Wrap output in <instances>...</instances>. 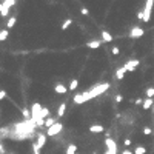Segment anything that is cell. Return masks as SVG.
I'll use <instances>...</instances> for the list:
<instances>
[{
    "label": "cell",
    "mask_w": 154,
    "mask_h": 154,
    "mask_svg": "<svg viewBox=\"0 0 154 154\" xmlns=\"http://www.w3.org/2000/svg\"><path fill=\"white\" fill-rule=\"evenodd\" d=\"M35 126H37V125H35V122L32 119H28V120H25V122L17 123L15 125V131H17V134H20L22 137H26V136L32 134Z\"/></svg>",
    "instance_id": "obj_1"
},
{
    "label": "cell",
    "mask_w": 154,
    "mask_h": 154,
    "mask_svg": "<svg viewBox=\"0 0 154 154\" xmlns=\"http://www.w3.org/2000/svg\"><path fill=\"white\" fill-rule=\"evenodd\" d=\"M15 5V0H3L2 3H0V15L2 17H6L10 14V8Z\"/></svg>",
    "instance_id": "obj_2"
},
{
    "label": "cell",
    "mask_w": 154,
    "mask_h": 154,
    "mask_svg": "<svg viewBox=\"0 0 154 154\" xmlns=\"http://www.w3.org/2000/svg\"><path fill=\"white\" fill-rule=\"evenodd\" d=\"M108 88H110V83L105 82V83H100V85H97V86H93V89H89V93H91L93 99H96L97 96H100L102 93H105Z\"/></svg>",
    "instance_id": "obj_3"
},
{
    "label": "cell",
    "mask_w": 154,
    "mask_h": 154,
    "mask_svg": "<svg viewBox=\"0 0 154 154\" xmlns=\"http://www.w3.org/2000/svg\"><path fill=\"white\" fill-rule=\"evenodd\" d=\"M91 99H93L91 93L86 91V93H82V94H76L72 100H74V103H77V105H82V103H85L88 100H91Z\"/></svg>",
    "instance_id": "obj_4"
},
{
    "label": "cell",
    "mask_w": 154,
    "mask_h": 154,
    "mask_svg": "<svg viewBox=\"0 0 154 154\" xmlns=\"http://www.w3.org/2000/svg\"><path fill=\"white\" fill-rule=\"evenodd\" d=\"M153 5H154V0H147V3H145V8H143V22L145 23L150 22V19H151Z\"/></svg>",
    "instance_id": "obj_5"
},
{
    "label": "cell",
    "mask_w": 154,
    "mask_h": 154,
    "mask_svg": "<svg viewBox=\"0 0 154 154\" xmlns=\"http://www.w3.org/2000/svg\"><path fill=\"white\" fill-rule=\"evenodd\" d=\"M105 147L108 148L105 154H117V143L111 137H106L105 139Z\"/></svg>",
    "instance_id": "obj_6"
},
{
    "label": "cell",
    "mask_w": 154,
    "mask_h": 154,
    "mask_svg": "<svg viewBox=\"0 0 154 154\" xmlns=\"http://www.w3.org/2000/svg\"><path fill=\"white\" fill-rule=\"evenodd\" d=\"M63 130V125L62 123H59V122H56L51 128H48V131H46V136H52V137H56V136L60 133Z\"/></svg>",
    "instance_id": "obj_7"
},
{
    "label": "cell",
    "mask_w": 154,
    "mask_h": 154,
    "mask_svg": "<svg viewBox=\"0 0 154 154\" xmlns=\"http://www.w3.org/2000/svg\"><path fill=\"white\" fill-rule=\"evenodd\" d=\"M143 29L140 28V26H133L131 31H130V37H134V39H137V37H142L143 35Z\"/></svg>",
    "instance_id": "obj_8"
},
{
    "label": "cell",
    "mask_w": 154,
    "mask_h": 154,
    "mask_svg": "<svg viewBox=\"0 0 154 154\" xmlns=\"http://www.w3.org/2000/svg\"><path fill=\"white\" fill-rule=\"evenodd\" d=\"M139 60L137 59H134V60H130V62H126L125 65H123V68L126 69V71H134L136 69V66H139Z\"/></svg>",
    "instance_id": "obj_9"
},
{
    "label": "cell",
    "mask_w": 154,
    "mask_h": 154,
    "mask_svg": "<svg viewBox=\"0 0 154 154\" xmlns=\"http://www.w3.org/2000/svg\"><path fill=\"white\" fill-rule=\"evenodd\" d=\"M100 45H102V42H100V40H91V42H88V43H86V46H88V48H91V49H97V48H100Z\"/></svg>",
    "instance_id": "obj_10"
},
{
    "label": "cell",
    "mask_w": 154,
    "mask_h": 154,
    "mask_svg": "<svg viewBox=\"0 0 154 154\" xmlns=\"http://www.w3.org/2000/svg\"><path fill=\"white\" fill-rule=\"evenodd\" d=\"M54 91H56L57 94H65V93L68 91V88H66L65 85L59 83V85H56V86H54Z\"/></svg>",
    "instance_id": "obj_11"
},
{
    "label": "cell",
    "mask_w": 154,
    "mask_h": 154,
    "mask_svg": "<svg viewBox=\"0 0 154 154\" xmlns=\"http://www.w3.org/2000/svg\"><path fill=\"white\" fill-rule=\"evenodd\" d=\"M37 143L40 148H43L45 143H46V134H37Z\"/></svg>",
    "instance_id": "obj_12"
},
{
    "label": "cell",
    "mask_w": 154,
    "mask_h": 154,
    "mask_svg": "<svg viewBox=\"0 0 154 154\" xmlns=\"http://www.w3.org/2000/svg\"><path fill=\"white\" fill-rule=\"evenodd\" d=\"M113 39H114V37H113V35L108 32V31H102V40H103V42H106V43H108V42H113Z\"/></svg>",
    "instance_id": "obj_13"
},
{
    "label": "cell",
    "mask_w": 154,
    "mask_h": 154,
    "mask_svg": "<svg viewBox=\"0 0 154 154\" xmlns=\"http://www.w3.org/2000/svg\"><path fill=\"white\" fill-rule=\"evenodd\" d=\"M103 126L102 125H91V126H89V131H91V133H103Z\"/></svg>",
    "instance_id": "obj_14"
},
{
    "label": "cell",
    "mask_w": 154,
    "mask_h": 154,
    "mask_svg": "<svg viewBox=\"0 0 154 154\" xmlns=\"http://www.w3.org/2000/svg\"><path fill=\"white\" fill-rule=\"evenodd\" d=\"M125 72H126V69H125L123 66H122V68H119V69L116 71V77L119 79V80H120V79H123V76H125Z\"/></svg>",
    "instance_id": "obj_15"
},
{
    "label": "cell",
    "mask_w": 154,
    "mask_h": 154,
    "mask_svg": "<svg viewBox=\"0 0 154 154\" xmlns=\"http://www.w3.org/2000/svg\"><path fill=\"white\" fill-rule=\"evenodd\" d=\"M65 110H66V103H60L59 105V110H57V116L62 117L63 114H65Z\"/></svg>",
    "instance_id": "obj_16"
},
{
    "label": "cell",
    "mask_w": 154,
    "mask_h": 154,
    "mask_svg": "<svg viewBox=\"0 0 154 154\" xmlns=\"http://www.w3.org/2000/svg\"><path fill=\"white\" fill-rule=\"evenodd\" d=\"M142 106H143V110H150V108L153 106V99H145Z\"/></svg>",
    "instance_id": "obj_17"
},
{
    "label": "cell",
    "mask_w": 154,
    "mask_h": 154,
    "mask_svg": "<svg viewBox=\"0 0 154 154\" xmlns=\"http://www.w3.org/2000/svg\"><path fill=\"white\" fill-rule=\"evenodd\" d=\"M76 151H77V147H76L74 143L68 145V148H66V154H76Z\"/></svg>",
    "instance_id": "obj_18"
},
{
    "label": "cell",
    "mask_w": 154,
    "mask_h": 154,
    "mask_svg": "<svg viewBox=\"0 0 154 154\" xmlns=\"http://www.w3.org/2000/svg\"><path fill=\"white\" fill-rule=\"evenodd\" d=\"M77 85H79V80H77V79H72V80H71V83H69V86H68V88L71 89V91H74V89L77 88Z\"/></svg>",
    "instance_id": "obj_19"
},
{
    "label": "cell",
    "mask_w": 154,
    "mask_h": 154,
    "mask_svg": "<svg viewBox=\"0 0 154 154\" xmlns=\"http://www.w3.org/2000/svg\"><path fill=\"white\" fill-rule=\"evenodd\" d=\"M71 23H72V20H71V19L65 20V22H63V25H62V29H63V31H65V29H68L69 26H71Z\"/></svg>",
    "instance_id": "obj_20"
},
{
    "label": "cell",
    "mask_w": 154,
    "mask_h": 154,
    "mask_svg": "<svg viewBox=\"0 0 154 154\" xmlns=\"http://www.w3.org/2000/svg\"><path fill=\"white\" fill-rule=\"evenodd\" d=\"M54 123H56V122H54V119H51V117H48V119L45 120V126H46V128H51Z\"/></svg>",
    "instance_id": "obj_21"
},
{
    "label": "cell",
    "mask_w": 154,
    "mask_h": 154,
    "mask_svg": "<svg viewBox=\"0 0 154 154\" xmlns=\"http://www.w3.org/2000/svg\"><path fill=\"white\" fill-rule=\"evenodd\" d=\"M32 151H34V154H40V147H39L37 142L32 143Z\"/></svg>",
    "instance_id": "obj_22"
},
{
    "label": "cell",
    "mask_w": 154,
    "mask_h": 154,
    "mask_svg": "<svg viewBox=\"0 0 154 154\" xmlns=\"http://www.w3.org/2000/svg\"><path fill=\"white\" fill-rule=\"evenodd\" d=\"M6 39H8V31H6V29H2V32H0V40L5 42Z\"/></svg>",
    "instance_id": "obj_23"
},
{
    "label": "cell",
    "mask_w": 154,
    "mask_h": 154,
    "mask_svg": "<svg viewBox=\"0 0 154 154\" xmlns=\"http://www.w3.org/2000/svg\"><path fill=\"white\" fill-rule=\"evenodd\" d=\"M48 116H49V110H48L46 106H43V110H42V117H43L45 120H46V117H48Z\"/></svg>",
    "instance_id": "obj_24"
},
{
    "label": "cell",
    "mask_w": 154,
    "mask_h": 154,
    "mask_svg": "<svg viewBox=\"0 0 154 154\" xmlns=\"http://www.w3.org/2000/svg\"><path fill=\"white\" fill-rule=\"evenodd\" d=\"M14 25H15V17H11V19L8 20V23H6V28H13Z\"/></svg>",
    "instance_id": "obj_25"
},
{
    "label": "cell",
    "mask_w": 154,
    "mask_h": 154,
    "mask_svg": "<svg viewBox=\"0 0 154 154\" xmlns=\"http://www.w3.org/2000/svg\"><path fill=\"white\" fill-rule=\"evenodd\" d=\"M147 153V148H143V147H137L134 151V154H145Z\"/></svg>",
    "instance_id": "obj_26"
},
{
    "label": "cell",
    "mask_w": 154,
    "mask_h": 154,
    "mask_svg": "<svg viewBox=\"0 0 154 154\" xmlns=\"http://www.w3.org/2000/svg\"><path fill=\"white\" fill-rule=\"evenodd\" d=\"M147 97L153 99L154 97V88H147Z\"/></svg>",
    "instance_id": "obj_27"
},
{
    "label": "cell",
    "mask_w": 154,
    "mask_h": 154,
    "mask_svg": "<svg viewBox=\"0 0 154 154\" xmlns=\"http://www.w3.org/2000/svg\"><path fill=\"white\" fill-rule=\"evenodd\" d=\"M22 114H23L25 117H28V119H31V114H29V110H26V108H23V110H22Z\"/></svg>",
    "instance_id": "obj_28"
},
{
    "label": "cell",
    "mask_w": 154,
    "mask_h": 154,
    "mask_svg": "<svg viewBox=\"0 0 154 154\" xmlns=\"http://www.w3.org/2000/svg\"><path fill=\"white\" fill-rule=\"evenodd\" d=\"M119 51H120V49H119V48H117V46H114V48H111V52L114 54V56H117V54H119Z\"/></svg>",
    "instance_id": "obj_29"
},
{
    "label": "cell",
    "mask_w": 154,
    "mask_h": 154,
    "mask_svg": "<svg viewBox=\"0 0 154 154\" xmlns=\"http://www.w3.org/2000/svg\"><path fill=\"white\" fill-rule=\"evenodd\" d=\"M122 100H123V97H122L120 94H117V96H116V102H122Z\"/></svg>",
    "instance_id": "obj_30"
},
{
    "label": "cell",
    "mask_w": 154,
    "mask_h": 154,
    "mask_svg": "<svg viewBox=\"0 0 154 154\" xmlns=\"http://www.w3.org/2000/svg\"><path fill=\"white\" fill-rule=\"evenodd\" d=\"M134 103H136V105H143L142 99H136V100H134Z\"/></svg>",
    "instance_id": "obj_31"
},
{
    "label": "cell",
    "mask_w": 154,
    "mask_h": 154,
    "mask_svg": "<svg viewBox=\"0 0 154 154\" xmlns=\"http://www.w3.org/2000/svg\"><path fill=\"white\" fill-rule=\"evenodd\" d=\"M80 13H82L83 15H88L89 13H88V10H86V8H82V11H80Z\"/></svg>",
    "instance_id": "obj_32"
},
{
    "label": "cell",
    "mask_w": 154,
    "mask_h": 154,
    "mask_svg": "<svg viewBox=\"0 0 154 154\" xmlns=\"http://www.w3.org/2000/svg\"><path fill=\"white\" fill-rule=\"evenodd\" d=\"M143 134H147V136L151 134V128H145V130H143Z\"/></svg>",
    "instance_id": "obj_33"
},
{
    "label": "cell",
    "mask_w": 154,
    "mask_h": 154,
    "mask_svg": "<svg viewBox=\"0 0 154 154\" xmlns=\"http://www.w3.org/2000/svg\"><path fill=\"white\" fill-rule=\"evenodd\" d=\"M131 145V139H125V147H130Z\"/></svg>",
    "instance_id": "obj_34"
},
{
    "label": "cell",
    "mask_w": 154,
    "mask_h": 154,
    "mask_svg": "<svg viewBox=\"0 0 154 154\" xmlns=\"http://www.w3.org/2000/svg\"><path fill=\"white\" fill-rule=\"evenodd\" d=\"M5 96H6V93L3 91V89H2V91H0V99H2V100H3V99H5Z\"/></svg>",
    "instance_id": "obj_35"
},
{
    "label": "cell",
    "mask_w": 154,
    "mask_h": 154,
    "mask_svg": "<svg viewBox=\"0 0 154 154\" xmlns=\"http://www.w3.org/2000/svg\"><path fill=\"white\" fill-rule=\"evenodd\" d=\"M122 154H133V153H131L130 150H123V151H122Z\"/></svg>",
    "instance_id": "obj_36"
},
{
    "label": "cell",
    "mask_w": 154,
    "mask_h": 154,
    "mask_svg": "<svg viewBox=\"0 0 154 154\" xmlns=\"http://www.w3.org/2000/svg\"><path fill=\"white\" fill-rule=\"evenodd\" d=\"M153 111H154V106H153Z\"/></svg>",
    "instance_id": "obj_37"
},
{
    "label": "cell",
    "mask_w": 154,
    "mask_h": 154,
    "mask_svg": "<svg viewBox=\"0 0 154 154\" xmlns=\"http://www.w3.org/2000/svg\"><path fill=\"white\" fill-rule=\"evenodd\" d=\"M11 154H14V153H11Z\"/></svg>",
    "instance_id": "obj_38"
}]
</instances>
